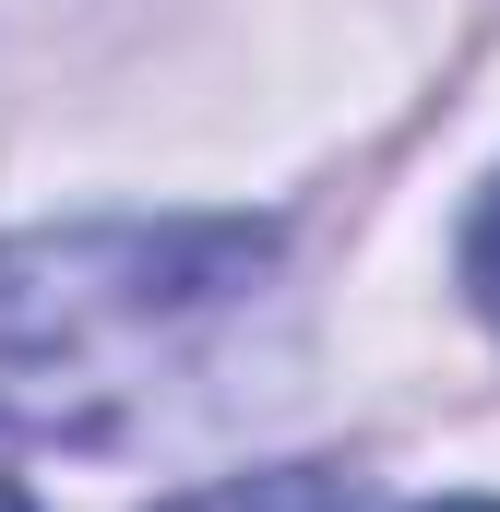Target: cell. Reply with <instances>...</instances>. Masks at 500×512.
<instances>
[{"label": "cell", "mask_w": 500, "mask_h": 512, "mask_svg": "<svg viewBox=\"0 0 500 512\" xmlns=\"http://www.w3.org/2000/svg\"><path fill=\"white\" fill-rule=\"evenodd\" d=\"M274 274L250 215H120L0 239V417L36 441H131Z\"/></svg>", "instance_id": "1"}, {"label": "cell", "mask_w": 500, "mask_h": 512, "mask_svg": "<svg viewBox=\"0 0 500 512\" xmlns=\"http://www.w3.org/2000/svg\"><path fill=\"white\" fill-rule=\"evenodd\" d=\"M179 512H346V477H239V489H203V501H179Z\"/></svg>", "instance_id": "2"}, {"label": "cell", "mask_w": 500, "mask_h": 512, "mask_svg": "<svg viewBox=\"0 0 500 512\" xmlns=\"http://www.w3.org/2000/svg\"><path fill=\"white\" fill-rule=\"evenodd\" d=\"M465 286H477V310L500 322V191L477 203V227H465Z\"/></svg>", "instance_id": "3"}, {"label": "cell", "mask_w": 500, "mask_h": 512, "mask_svg": "<svg viewBox=\"0 0 500 512\" xmlns=\"http://www.w3.org/2000/svg\"><path fill=\"white\" fill-rule=\"evenodd\" d=\"M0 512H24V489H12V465H0Z\"/></svg>", "instance_id": "4"}, {"label": "cell", "mask_w": 500, "mask_h": 512, "mask_svg": "<svg viewBox=\"0 0 500 512\" xmlns=\"http://www.w3.org/2000/svg\"><path fill=\"white\" fill-rule=\"evenodd\" d=\"M429 512H500V501H429Z\"/></svg>", "instance_id": "5"}]
</instances>
